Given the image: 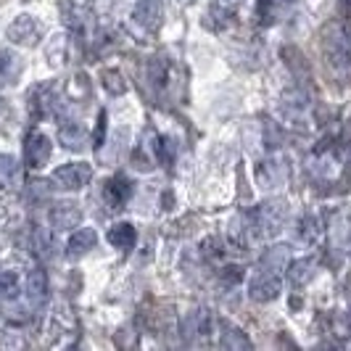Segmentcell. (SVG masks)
<instances>
[{
    "mask_svg": "<svg viewBox=\"0 0 351 351\" xmlns=\"http://www.w3.org/2000/svg\"><path fill=\"white\" fill-rule=\"evenodd\" d=\"M317 269V259L306 256V259H299V262H288V280L293 282L296 288L306 285V282L315 278Z\"/></svg>",
    "mask_w": 351,
    "mask_h": 351,
    "instance_id": "12",
    "label": "cell"
},
{
    "mask_svg": "<svg viewBox=\"0 0 351 351\" xmlns=\"http://www.w3.org/2000/svg\"><path fill=\"white\" fill-rule=\"evenodd\" d=\"M285 219H288V204L285 201H267V204L251 211V222H254L259 238L278 235L285 225Z\"/></svg>",
    "mask_w": 351,
    "mask_h": 351,
    "instance_id": "2",
    "label": "cell"
},
{
    "mask_svg": "<svg viewBox=\"0 0 351 351\" xmlns=\"http://www.w3.org/2000/svg\"><path fill=\"white\" fill-rule=\"evenodd\" d=\"M19 172V164L14 156H0V180H11Z\"/></svg>",
    "mask_w": 351,
    "mask_h": 351,
    "instance_id": "23",
    "label": "cell"
},
{
    "mask_svg": "<svg viewBox=\"0 0 351 351\" xmlns=\"http://www.w3.org/2000/svg\"><path fill=\"white\" fill-rule=\"evenodd\" d=\"M222 328H225V333L219 338V346H225V349H251V341L243 335V330L230 328V325H222Z\"/></svg>",
    "mask_w": 351,
    "mask_h": 351,
    "instance_id": "17",
    "label": "cell"
},
{
    "mask_svg": "<svg viewBox=\"0 0 351 351\" xmlns=\"http://www.w3.org/2000/svg\"><path fill=\"white\" fill-rule=\"evenodd\" d=\"M322 235V228H319V219L317 217H304L299 222V241L301 243H315L317 238Z\"/></svg>",
    "mask_w": 351,
    "mask_h": 351,
    "instance_id": "18",
    "label": "cell"
},
{
    "mask_svg": "<svg viewBox=\"0 0 351 351\" xmlns=\"http://www.w3.org/2000/svg\"><path fill=\"white\" fill-rule=\"evenodd\" d=\"M80 222V209L74 204H61L53 209V225L56 228H74Z\"/></svg>",
    "mask_w": 351,
    "mask_h": 351,
    "instance_id": "16",
    "label": "cell"
},
{
    "mask_svg": "<svg viewBox=\"0 0 351 351\" xmlns=\"http://www.w3.org/2000/svg\"><path fill=\"white\" fill-rule=\"evenodd\" d=\"M135 21L145 29H156L161 24V0H141L135 8Z\"/></svg>",
    "mask_w": 351,
    "mask_h": 351,
    "instance_id": "11",
    "label": "cell"
},
{
    "mask_svg": "<svg viewBox=\"0 0 351 351\" xmlns=\"http://www.w3.org/2000/svg\"><path fill=\"white\" fill-rule=\"evenodd\" d=\"M90 177H93V169H90V164H64L61 169H56V175H53V182H58V188H64V191H80V188H85L90 182Z\"/></svg>",
    "mask_w": 351,
    "mask_h": 351,
    "instance_id": "5",
    "label": "cell"
},
{
    "mask_svg": "<svg viewBox=\"0 0 351 351\" xmlns=\"http://www.w3.org/2000/svg\"><path fill=\"white\" fill-rule=\"evenodd\" d=\"M45 285H48V280H45V275L40 269L29 272V278H27V296L37 304V301L45 296Z\"/></svg>",
    "mask_w": 351,
    "mask_h": 351,
    "instance_id": "19",
    "label": "cell"
},
{
    "mask_svg": "<svg viewBox=\"0 0 351 351\" xmlns=\"http://www.w3.org/2000/svg\"><path fill=\"white\" fill-rule=\"evenodd\" d=\"M293 0H259V19H262L264 24H269V21H275V14L280 11V8H288Z\"/></svg>",
    "mask_w": 351,
    "mask_h": 351,
    "instance_id": "20",
    "label": "cell"
},
{
    "mask_svg": "<svg viewBox=\"0 0 351 351\" xmlns=\"http://www.w3.org/2000/svg\"><path fill=\"white\" fill-rule=\"evenodd\" d=\"M95 243H98V232H95L93 228L77 230V232L69 238V254H71V256H80V254L90 251Z\"/></svg>",
    "mask_w": 351,
    "mask_h": 351,
    "instance_id": "15",
    "label": "cell"
},
{
    "mask_svg": "<svg viewBox=\"0 0 351 351\" xmlns=\"http://www.w3.org/2000/svg\"><path fill=\"white\" fill-rule=\"evenodd\" d=\"M248 296L256 304H267V301L278 299L280 296V272L259 264V269L251 275V282H248Z\"/></svg>",
    "mask_w": 351,
    "mask_h": 351,
    "instance_id": "3",
    "label": "cell"
},
{
    "mask_svg": "<svg viewBox=\"0 0 351 351\" xmlns=\"http://www.w3.org/2000/svg\"><path fill=\"white\" fill-rule=\"evenodd\" d=\"M322 48L328 51L330 61L335 66H351V27L349 24H341L333 27L325 40H322Z\"/></svg>",
    "mask_w": 351,
    "mask_h": 351,
    "instance_id": "4",
    "label": "cell"
},
{
    "mask_svg": "<svg viewBox=\"0 0 351 351\" xmlns=\"http://www.w3.org/2000/svg\"><path fill=\"white\" fill-rule=\"evenodd\" d=\"M108 243L114 248H122V251H130V248L135 246V241H138V232L135 228L130 225V222H119V225H114V228L108 230Z\"/></svg>",
    "mask_w": 351,
    "mask_h": 351,
    "instance_id": "13",
    "label": "cell"
},
{
    "mask_svg": "<svg viewBox=\"0 0 351 351\" xmlns=\"http://www.w3.org/2000/svg\"><path fill=\"white\" fill-rule=\"evenodd\" d=\"M104 195H106V201H108L111 209H122L124 204H127V198L132 195V185H130L127 177H114V180L106 182Z\"/></svg>",
    "mask_w": 351,
    "mask_h": 351,
    "instance_id": "9",
    "label": "cell"
},
{
    "mask_svg": "<svg viewBox=\"0 0 351 351\" xmlns=\"http://www.w3.org/2000/svg\"><path fill=\"white\" fill-rule=\"evenodd\" d=\"M211 328H214V317H211L209 309H193L191 315L185 317V335L188 338H195V341H204L211 335Z\"/></svg>",
    "mask_w": 351,
    "mask_h": 351,
    "instance_id": "6",
    "label": "cell"
},
{
    "mask_svg": "<svg viewBox=\"0 0 351 351\" xmlns=\"http://www.w3.org/2000/svg\"><path fill=\"white\" fill-rule=\"evenodd\" d=\"M256 238H259V235H256V228H254V222H251V214L232 217V222H230V241H232L235 246L248 248Z\"/></svg>",
    "mask_w": 351,
    "mask_h": 351,
    "instance_id": "8",
    "label": "cell"
},
{
    "mask_svg": "<svg viewBox=\"0 0 351 351\" xmlns=\"http://www.w3.org/2000/svg\"><path fill=\"white\" fill-rule=\"evenodd\" d=\"M291 158L282 156V154H272L259 161L256 167V182L259 188L267 191V193H275V191H282L291 180Z\"/></svg>",
    "mask_w": 351,
    "mask_h": 351,
    "instance_id": "1",
    "label": "cell"
},
{
    "mask_svg": "<svg viewBox=\"0 0 351 351\" xmlns=\"http://www.w3.org/2000/svg\"><path fill=\"white\" fill-rule=\"evenodd\" d=\"M37 35V21L29 14H21V16L8 27V37L14 43H32V37Z\"/></svg>",
    "mask_w": 351,
    "mask_h": 351,
    "instance_id": "14",
    "label": "cell"
},
{
    "mask_svg": "<svg viewBox=\"0 0 351 351\" xmlns=\"http://www.w3.org/2000/svg\"><path fill=\"white\" fill-rule=\"evenodd\" d=\"M167 74H169V66H167L164 58H154V61L148 64V77H151V82L158 85V88L167 82Z\"/></svg>",
    "mask_w": 351,
    "mask_h": 351,
    "instance_id": "21",
    "label": "cell"
},
{
    "mask_svg": "<svg viewBox=\"0 0 351 351\" xmlns=\"http://www.w3.org/2000/svg\"><path fill=\"white\" fill-rule=\"evenodd\" d=\"M24 156H27V164H29V167H43V164L51 158V141H48L45 135H32L29 143H27Z\"/></svg>",
    "mask_w": 351,
    "mask_h": 351,
    "instance_id": "10",
    "label": "cell"
},
{
    "mask_svg": "<svg viewBox=\"0 0 351 351\" xmlns=\"http://www.w3.org/2000/svg\"><path fill=\"white\" fill-rule=\"evenodd\" d=\"M104 85H106V90H108V93H117V95H119V93H124V88H127V85L122 82V77H119L117 71H106Z\"/></svg>",
    "mask_w": 351,
    "mask_h": 351,
    "instance_id": "22",
    "label": "cell"
},
{
    "mask_svg": "<svg viewBox=\"0 0 351 351\" xmlns=\"http://www.w3.org/2000/svg\"><path fill=\"white\" fill-rule=\"evenodd\" d=\"M61 138L66 141L69 148H80V145H82V135H80L77 130H61Z\"/></svg>",
    "mask_w": 351,
    "mask_h": 351,
    "instance_id": "24",
    "label": "cell"
},
{
    "mask_svg": "<svg viewBox=\"0 0 351 351\" xmlns=\"http://www.w3.org/2000/svg\"><path fill=\"white\" fill-rule=\"evenodd\" d=\"M309 169L319 180H333L341 172V161H338L333 148H319L315 156H312V161H309Z\"/></svg>",
    "mask_w": 351,
    "mask_h": 351,
    "instance_id": "7",
    "label": "cell"
}]
</instances>
